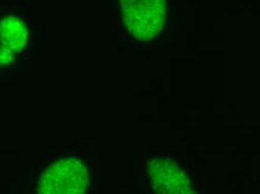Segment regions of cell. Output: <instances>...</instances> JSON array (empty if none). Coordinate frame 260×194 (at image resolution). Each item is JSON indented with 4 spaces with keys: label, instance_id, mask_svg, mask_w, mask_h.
I'll return each instance as SVG.
<instances>
[{
    "label": "cell",
    "instance_id": "obj_1",
    "mask_svg": "<svg viewBox=\"0 0 260 194\" xmlns=\"http://www.w3.org/2000/svg\"><path fill=\"white\" fill-rule=\"evenodd\" d=\"M91 160L82 155H67L47 164L36 181V191L44 194H83L94 187Z\"/></svg>",
    "mask_w": 260,
    "mask_h": 194
},
{
    "label": "cell",
    "instance_id": "obj_2",
    "mask_svg": "<svg viewBox=\"0 0 260 194\" xmlns=\"http://www.w3.org/2000/svg\"><path fill=\"white\" fill-rule=\"evenodd\" d=\"M142 182L148 191L160 194L197 193L193 171L185 163L167 153L146 155L140 160Z\"/></svg>",
    "mask_w": 260,
    "mask_h": 194
},
{
    "label": "cell",
    "instance_id": "obj_3",
    "mask_svg": "<svg viewBox=\"0 0 260 194\" xmlns=\"http://www.w3.org/2000/svg\"><path fill=\"white\" fill-rule=\"evenodd\" d=\"M118 6L124 29L135 41L155 42L165 31L170 0H118Z\"/></svg>",
    "mask_w": 260,
    "mask_h": 194
},
{
    "label": "cell",
    "instance_id": "obj_4",
    "mask_svg": "<svg viewBox=\"0 0 260 194\" xmlns=\"http://www.w3.org/2000/svg\"><path fill=\"white\" fill-rule=\"evenodd\" d=\"M29 27L18 15L0 19V66L13 64L28 45Z\"/></svg>",
    "mask_w": 260,
    "mask_h": 194
}]
</instances>
